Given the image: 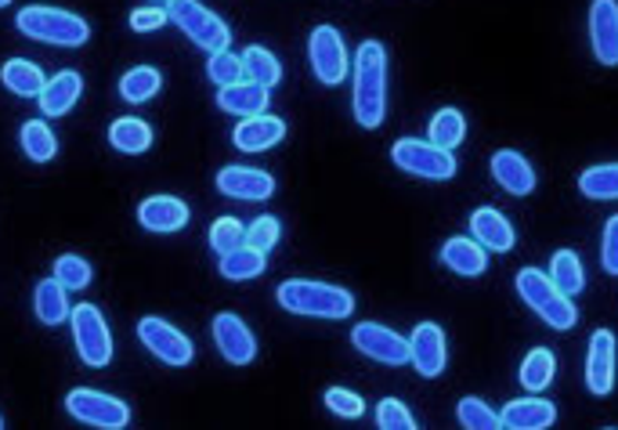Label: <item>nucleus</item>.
Instances as JSON below:
<instances>
[{"mask_svg":"<svg viewBox=\"0 0 618 430\" xmlns=\"http://www.w3.org/2000/svg\"><path fill=\"white\" fill-rule=\"evenodd\" d=\"M70 325H73V344L76 355H81L84 366L90 369H105L113 362V333L109 322H105L98 304H76L70 311Z\"/></svg>","mask_w":618,"mask_h":430,"instance_id":"0eeeda50","label":"nucleus"},{"mask_svg":"<svg viewBox=\"0 0 618 430\" xmlns=\"http://www.w3.org/2000/svg\"><path fill=\"white\" fill-rule=\"evenodd\" d=\"M268 98L271 90L260 87L254 80H239V84H228V87H217V109L228 112V116H260L268 109Z\"/></svg>","mask_w":618,"mask_h":430,"instance_id":"412c9836","label":"nucleus"},{"mask_svg":"<svg viewBox=\"0 0 618 430\" xmlns=\"http://www.w3.org/2000/svg\"><path fill=\"white\" fill-rule=\"evenodd\" d=\"M409 362L416 366L419 376H427V380H434V376L445 373L449 347H445L441 325H434V322H419L416 325L413 336H409Z\"/></svg>","mask_w":618,"mask_h":430,"instance_id":"2eb2a0df","label":"nucleus"},{"mask_svg":"<svg viewBox=\"0 0 618 430\" xmlns=\"http://www.w3.org/2000/svg\"><path fill=\"white\" fill-rule=\"evenodd\" d=\"M554 369H557V358H554V351H546V347H535L529 358L521 362V384L524 390H546L550 380H554Z\"/></svg>","mask_w":618,"mask_h":430,"instance_id":"f704fd0d","label":"nucleus"},{"mask_svg":"<svg viewBox=\"0 0 618 430\" xmlns=\"http://www.w3.org/2000/svg\"><path fill=\"white\" fill-rule=\"evenodd\" d=\"M189 203H181L178 195H149L138 206V221L145 232L152 236H170V232H181L189 225Z\"/></svg>","mask_w":618,"mask_h":430,"instance_id":"f3484780","label":"nucleus"},{"mask_svg":"<svg viewBox=\"0 0 618 430\" xmlns=\"http://www.w3.org/2000/svg\"><path fill=\"white\" fill-rule=\"evenodd\" d=\"M163 87V73L156 65H135L120 76V98L130 106H141V101H152Z\"/></svg>","mask_w":618,"mask_h":430,"instance_id":"c85d7f7f","label":"nucleus"},{"mask_svg":"<svg viewBox=\"0 0 618 430\" xmlns=\"http://www.w3.org/2000/svg\"><path fill=\"white\" fill-rule=\"evenodd\" d=\"M518 293H521V301L550 325V330H575L578 311L572 304V297L564 290H557L554 279L543 276V271L521 268L518 271Z\"/></svg>","mask_w":618,"mask_h":430,"instance_id":"20e7f679","label":"nucleus"},{"mask_svg":"<svg viewBox=\"0 0 618 430\" xmlns=\"http://www.w3.org/2000/svg\"><path fill=\"white\" fill-rule=\"evenodd\" d=\"M351 344L362 351L365 358L380 362V366H405L409 362V341L380 322H359L351 330Z\"/></svg>","mask_w":618,"mask_h":430,"instance_id":"9b49d317","label":"nucleus"},{"mask_svg":"<svg viewBox=\"0 0 618 430\" xmlns=\"http://www.w3.org/2000/svg\"><path fill=\"white\" fill-rule=\"evenodd\" d=\"M286 138V120H279V116H246V120L232 130V141L239 152H265L271 146H279V141Z\"/></svg>","mask_w":618,"mask_h":430,"instance_id":"6ab92c4d","label":"nucleus"},{"mask_svg":"<svg viewBox=\"0 0 618 430\" xmlns=\"http://www.w3.org/2000/svg\"><path fill=\"white\" fill-rule=\"evenodd\" d=\"M354 120L365 130L387 120V51L380 41L359 44L354 55Z\"/></svg>","mask_w":618,"mask_h":430,"instance_id":"f257e3e1","label":"nucleus"},{"mask_svg":"<svg viewBox=\"0 0 618 430\" xmlns=\"http://www.w3.org/2000/svg\"><path fill=\"white\" fill-rule=\"evenodd\" d=\"M441 260H445V268L456 271V276H464V279H478L484 276V268H489V254H484V246L478 239H449L441 246Z\"/></svg>","mask_w":618,"mask_h":430,"instance_id":"b1692460","label":"nucleus"},{"mask_svg":"<svg viewBox=\"0 0 618 430\" xmlns=\"http://www.w3.org/2000/svg\"><path fill=\"white\" fill-rule=\"evenodd\" d=\"M470 232H475V239L484 246V250L507 254V250H514V243H518L514 225H510L499 211H492V206H481V211L470 214Z\"/></svg>","mask_w":618,"mask_h":430,"instance_id":"5701e85b","label":"nucleus"},{"mask_svg":"<svg viewBox=\"0 0 618 430\" xmlns=\"http://www.w3.org/2000/svg\"><path fill=\"white\" fill-rule=\"evenodd\" d=\"M65 412H70L73 420L98 427V430H124L130 423V409L124 406V401L105 395V390H95V387L70 390V395H65Z\"/></svg>","mask_w":618,"mask_h":430,"instance_id":"6e6552de","label":"nucleus"},{"mask_svg":"<svg viewBox=\"0 0 618 430\" xmlns=\"http://www.w3.org/2000/svg\"><path fill=\"white\" fill-rule=\"evenodd\" d=\"M279 236H283V225L275 217H257L254 225L246 228V243L254 246V250H260V254H268L275 243H279Z\"/></svg>","mask_w":618,"mask_h":430,"instance_id":"79ce46f5","label":"nucleus"},{"mask_svg":"<svg viewBox=\"0 0 618 430\" xmlns=\"http://www.w3.org/2000/svg\"><path fill=\"white\" fill-rule=\"evenodd\" d=\"M600 265H604V271H608V276H618V214L608 217V225H604Z\"/></svg>","mask_w":618,"mask_h":430,"instance_id":"c03bdc74","label":"nucleus"},{"mask_svg":"<svg viewBox=\"0 0 618 430\" xmlns=\"http://www.w3.org/2000/svg\"><path fill=\"white\" fill-rule=\"evenodd\" d=\"M467 135V120H464V112L459 109H438L430 116V127H427V138L434 141V146H441V149H456L459 141H464Z\"/></svg>","mask_w":618,"mask_h":430,"instance_id":"473e14b6","label":"nucleus"},{"mask_svg":"<svg viewBox=\"0 0 618 430\" xmlns=\"http://www.w3.org/2000/svg\"><path fill=\"white\" fill-rule=\"evenodd\" d=\"M376 423L384 430H413L416 427V416L405 409V401L398 398H384L376 406Z\"/></svg>","mask_w":618,"mask_h":430,"instance_id":"ea45409f","label":"nucleus"},{"mask_svg":"<svg viewBox=\"0 0 618 430\" xmlns=\"http://www.w3.org/2000/svg\"><path fill=\"white\" fill-rule=\"evenodd\" d=\"M210 336H214L217 351L225 355V362H232V366H249V362L257 358L254 330H249L239 315H232V311H221L214 325H210Z\"/></svg>","mask_w":618,"mask_h":430,"instance_id":"f8f14e48","label":"nucleus"},{"mask_svg":"<svg viewBox=\"0 0 618 430\" xmlns=\"http://www.w3.org/2000/svg\"><path fill=\"white\" fill-rule=\"evenodd\" d=\"M391 163L398 166V171L413 174V178H424V181H449L456 178L459 163L452 149H441L434 146V141H419V138H398L391 146Z\"/></svg>","mask_w":618,"mask_h":430,"instance_id":"423d86ee","label":"nucleus"},{"mask_svg":"<svg viewBox=\"0 0 618 430\" xmlns=\"http://www.w3.org/2000/svg\"><path fill=\"white\" fill-rule=\"evenodd\" d=\"M19 33L30 41L55 44V47H84L90 41V25L84 15L65 8H47V4H30L15 15Z\"/></svg>","mask_w":618,"mask_h":430,"instance_id":"7ed1b4c3","label":"nucleus"},{"mask_svg":"<svg viewBox=\"0 0 618 430\" xmlns=\"http://www.w3.org/2000/svg\"><path fill=\"white\" fill-rule=\"evenodd\" d=\"M206 76L214 80L217 87H228V84H239L246 80V65L243 55H232V51H214V55L206 58Z\"/></svg>","mask_w":618,"mask_h":430,"instance_id":"c9c22d12","label":"nucleus"},{"mask_svg":"<svg viewBox=\"0 0 618 430\" xmlns=\"http://www.w3.org/2000/svg\"><path fill=\"white\" fill-rule=\"evenodd\" d=\"M275 301L286 308L289 315H305V319H351L354 315V297L351 290H340L330 282H315V279H286L279 290H275Z\"/></svg>","mask_w":618,"mask_h":430,"instance_id":"f03ea898","label":"nucleus"},{"mask_svg":"<svg viewBox=\"0 0 618 430\" xmlns=\"http://www.w3.org/2000/svg\"><path fill=\"white\" fill-rule=\"evenodd\" d=\"M578 192L589 200H618V163H600L578 174Z\"/></svg>","mask_w":618,"mask_h":430,"instance_id":"72a5a7b5","label":"nucleus"},{"mask_svg":"<svg viewBox=\"0 0 618 430\" xmlns=\"http://www.w3.org/2000/svg\"><path fill=\"white\" fill-rule=\"evenodd\" d=\"M243 243H246V228H243V221H235V217H217L214 225H210V246H214V254H217V257L232 254L235 246H243Z\"/></svg>","mask_w":618,"mask_h":430,"instance_id":"4c0bfd02","label":"nucleus"},{"mask_svg":"<svg viewBox=\"0 0 618 430\" xmlns=\"http://www.w3.org/2000/svg\"><path fill=\"white\" fill-rule=\"evenodd\" d=\"M492 178L503 185V192L510 195H532L535 189V171H532V163L524 160L521 152L514 149H499L492 155Z\"/></svg>","mask_w":618,"mask_h":430,"instance_id":"4be33fe9","label":"nucleus"},{"mask_svg":"<svg viewBox=\"0 0 618 430\" xmlns=\"http://www.w3.org/2000/svg\"><path fill=\"white\" fill-rule=\"evenodd\" d=\"M19 141H22V152L30 155L33 163H51L58 155V138H55V130L47 127V120L22 123Z\"/></svg>","mask_w":618,"mask_h":430,"instance_id":"c756f323","label":"nucleus"},{"mask_svg":"<svg viewBox=\"0 0 618 430\" xmlns=\"http://www.w3.org/2000/svg\"><path fill=\"white\" fill-rule=\"evenodd\" d=\"M0 84H4L11 95H19V98H41L47 76H44V69L36 62L8 58L4 65H0Z\"/></svg>","mask_w":618,"mask_h":430,"instance_id":"a878e982","label":"nucleus"},{"mask_svg":"<svg viewBox=\"0 0 618 430\" xmlns=\"http://www.w3.org/2000/svg\"><path fill=\"white\" fill-rule=\"evenodd\" d=\"M138 341H141V347H149V355L160 358L163 366L181 369L195 358V347H192L189 336L160 315H145L138 322Z\"/></svg>","mask_w":618,"mask_h":430,"instance_id":"9d476101","label":"nucleus"},{"mask_svg":"<svg viewBox=\"0 0 618 430\" xmlns=\"http://www.w3.org/2000/svg\"><path fill=\"white\" fill-rule=\"evenodd\" d=\"M499 420L510 430H546L557 423V406L546 398H514V401H507Z\"/></svg>","mask_w":618,"mask_h":430,"instance_id":"aec40b11","label":"nucleus"},{"mask_svg":"<svg viewBox=\"0 0 618 430\" xmlns=\"http://www.w3.org/2000/svg\"><path fill=\"white\" fill-rule=\"evenodd\" d=\"M109 146L124 155H141L152 149V127L138 116H120L109 127Z\"/></svg>","mask_w":618,"mask_h":430,"instance_id":"cd10ccee","label":"nucleus"},{"mask_svg":"<svg viewBox=\"0 0 618 430\" xmlns=\"http://www.w3.org/2000/svg\"><path fill=\"white\" fill-rule=\"evenodd\" d=\"M11 4V0H0V8H8Z\"/></svg>","mask_w":618,"mask_h":430,"instance_id":"a18cd8bd","label":"nucleus"},{"mask_svg":"<svg viewBox=\"0 0 618 430\" xmlns=\"http://www.w3.org/2000/svg\"><path fill=\"white\" fill-rule=\"evenodd\" d=\"M326 406H330V412L344 416V420H359V416L365 412L362 395H354V390H348V387H330V390H326Z\"/></svg>","mask_w":618,"mask_h":430,"instance_id":"a19ab883","label":"nucleus"},{"mask_svg":"<svg viewBox=\"0 0 618 430\" xmlns=\"http://www.w3.org/2000/svg\"><path fill=\"white\" fill-rule=\"evenodd\" d=\"M615 333L611 330H597L589 336V351H586V387L589 395L608 398L615 390Z\"/></svg>","mask_w":618,"mask_h":430,"instance_id":"4468645a","label":"nucleus"},{"mask_svg":"<svg viewBox=\"0 0 618 430\" xmlns=\"http://www.w3.org/2000/svg\"><path fill=\"white\" fill-rule=\"evenodd\" d=\"M456 416H459V423H464L467 430H496V427H503L499 412H492L481 398H464V401H459Z\"/></svg>","mask_w":618,"mask_h":430,"instance_id":"58836bf2","label":"nucleus"},{"mask_svg":"<svg viewBox=\"0 0 618 430\" xmlns=\"http://www.w3.org/2000/svg\"><path fill=\"white\" fill-rule=\"evenodd\" d=\"M217 192L228 195V200L243 203H265L275 195V178L268 171H257V166H221L217 171Z\"/></svg>","mask_w":618,"mask_h":430,"instance_id":"ddd939ff","label":"nucleus"},{"mask_svg":"<svg viewBox=\"0 0 618 430\" xmlns=\"http://www.w3.org/2000/svg\"><path fill=\"white\" fill-rule=\"evenodd\" d=\"M0 427H4V420H0Z\"/></svg>","mask_w":618,"mask_h":430,"instance_id":"de8ad7c7","label":"nucleus"},{"mask_svg":"<svg viewBox=\"0 0 618 430\" xmlns=\"http://www.w3.org/2000/svg\"><path fill=\"white\" fill-rule=\"evenodd\" d=\"M550 279H554L557 290H564L568 297L583 293L586 286V271H583V260H578L575 250H557L550 257Z\"/></svg>","mask_w":618,"mask_h":430,"instance_id":"2f4dec72","label":"nucleus"},{"mask_svg":"<svg viewBox=\"0 0 618 430\" xmlns=\"http://www.w3.org/2000/svg\"><path fill=\"white\" fill-rule=\"evenodd\" d=\"M152 4H167V0H152Z\"/></svg>","mask_w":618,"mask_h":430,"instance_id":"49530a36","label":"nucleus"},{"mask_svg":"<svg viewBox=\"0 0 618 430\" xmlns=\"http://www.w3.org/2000/svg\"><path fill=\"white\" fill-rule=\"evenodd\" d=\"M81 95H84V76L81 73H76V69L55 73L44 84L41 98H36V101H41V116H47V120H58V116L73 112V106L81 101Z\"/></svg>","mask_w":618,"mask_h":430,"instance_id":"a211bd4d","label":"nucleus"},{"mask_svg":"<svg viewBox=\"0 0 618 430\" xmlns=\"http://www.w3.org/2000/svg\"><path fill=\"white\" fill-rule=\"evenodd\" d=\"M167 19L174 22L195 47H203L206 55L225 51L232 44L228 22L221 15H214V11H210L206 4H200V0H167Z\"/></svg>","mask_w":618,"mask_h":430,"instance_id":"39448f33","label":"nucleus"},{"mask_svg":"<svg viewBox=\"0 0 618 430\" xmlns=\"http://www.w3.org/2000/svg\"><path fill=\"white\" fill-rule=\"evenodd\" d=\"M308 62H311V73L319 84H326V87L344 84L351 58H348V47H344L340 30H333V25H315L308 36Z\"/></svg>","mask_w":618,"mask_h":430,"instance_id":"1a4fd4ad","label":"nucleus"},{"mask_svg":"<svg viewBox=\"0 0 618 430\" xmlns=\"http://www.w3.org/2000/svg\"><path fill=\"white\" fill-rule=\"evenodd\" d=\"M243 65H246V80H254L260 87H275L283 80V62L271 55L268 47H257V44H249L243 51Z\"/></svg>","mask_w":618,"mask_h":430,"instance_id":"7c9ffc66","label":"nucleus"},{"mask_svg":"<svg viewBox=\"0 0 618 430\" xmlns=\"http://www.w3.org/2000/svg\"><path fill=\"white\" fill-rule=\"evenodd\" d=\"M265 268H268V260L260 250H254L249 243L243 246H235L232 254H225L217 260V271H221V279H228V282H249V279H257V276H265Z\"/></svg>","mask_w":618,"mask_h":430,"instance_id":"bb28decb","label":"nucleus"},{"mask_svg":"<svg viewBox=\"0 0 618 430\" xmlns=\"http://www.w3.org/2000/svg\"><path fill=\"white\" fill-rule=\"evenodd\" d=\"M55 279L65 290H87V282L95 279V268H90V260H84L81 254H62L55 260Z\"/></svg>","mask_w":618,"mask_h":430,"instance_id":"e433bc0d","label":"nucleus"},{"mask_svg":"<svg viewBox=\"0 0 618 430\" xmlns=\"http://www.w3.org/2000/svg\"><path fill=\"white\" fill-rule=\"evenodd\" d=\"M170 19H167V4H145L130 11V30L135 33H152V30H163Z\"/></svg>","mask_w":618,"mask_h":430,"instance_id":"37998d69","label":"nucleus"},{"mask_svg":"<svg viewBox=\"0 0 618 430\" xmlns=\"http://www.w3.org/2000/svg\"><path fill=\"white\" fill-rule=\"evenodd\" d=\"M33 311H36V319H41L44 325H62V322H70V290L51 276V279H41L36 282V290H33Z\"/></svg>","mask_w":618,"mask_h":430,"instance_id":"393cba45","label":"nucleus"},{"mask_svg":"<svg viewBox=\"0 0 618 430\" xmlns=\"http://www.w3.org/2000/svg\"><path fill=\"white\" fill-rule=\"evenodd\" d=\"M589 44L600 65H618V0L589 4Z\"/></svg>","mask_w":618,"mask_h":430,"instance_id":"dca6fc26","label":"nucleus"}]
</instances>
